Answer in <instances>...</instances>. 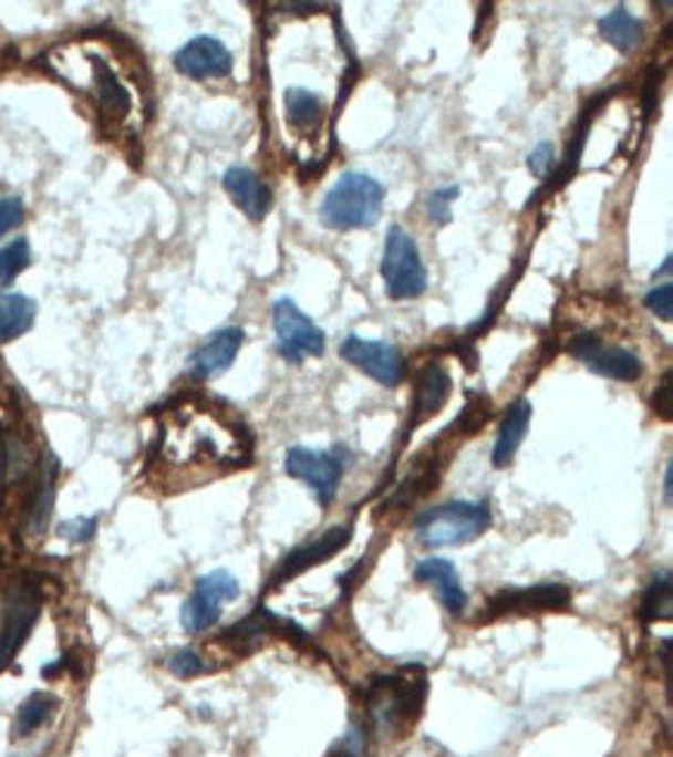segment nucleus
Here are the masks:
<instances>
[{"label":"nucleus","instance_id":"nucleus-1","mask_svg":"<svg viewBox=\"0 0 673 757\" xmlns=\"http://www.w3.org/2000/svg\"><path fill=\"white\" fill-rule=\"evenodd\" d=\"M385 206V187L373 174L348 172L342 174L320 203V224L327 230H370L376 227Z\"/></svg>","mask_w":673,"mask_h":757},{"label":"nucleus","instance_id":"nucleus-2","mask_svg":"<svg viewBox=\"0 0 673 757\" xmlns=\"http://www.w3.org/2000/svg\"><path fill=\"white\" fill-rule=\"evenodd\" d=\"M425 677H410V674H389L376 677L366 686V714L373 720L379 736L397 733L413 724L425 705Z\"/></svg>","mask_w":673,"mask_h":757},{"label":"nucleus","instance_id":"nucleus-3","mask_svg":"<svg viewBox=\"0 0 673 757\" xmlns=\"http://www.w3.org/2000/svg\"><path fill=\"white\" fill-rule=\"evenodd\" d=\"M423 547H466L490 528V506L482 500H454V504L425 509L413 519Z\"/></svg>","mask_w":673,"mask_h":757},{"label":"nucleus","instance_id":"nucleus-4","mask_svg":"<svg viewBox=\"0 0 673 757\" xmlns=\"http://www.w3.org/2000/svg\"><path fill=\"white\" fill-rule=\"evenodd\" d=\"M379 273L385 280V292L394 301H413L428 289V273H425L423 255L416 239L410 237L404 227H392L385 237V252Z\"/></svg>","mask_w":673,"mask_h":757},{"label":"nucleus","instance_id":"nucleus-5","mask_svg":"<svg viewBox=\"0 0 673 757\" xmlns=\"http://www.w3.org/2000/svg\"><path fill=\"white\" fill-rule=\"evenodd\" d=\"M38 615H41V584L34 578H17L0 605V671L25 646Z\"/></svg>","mask_w":673,"mask_h":757},{"label":"nucleus","instance_id":"nucleus-6","mask_svg":"<svg viewBox=\"0 0 673 757\" xmlns=\"http://www.w3.org/2000/svg\"><path fill=\"white\" fill-rule=\"evenodd\" d=\"M345 450H311V447H292L286 454L282 469L298 481H304L317 494L320 506H329L339 497L342 478H345Z\"/></svg>","mask_w":673,"mask_h":757},{"label":"nucleus","instance_id":"nucleus-7","mask_svg":"<svg viewBox=\"0 0 673 757\" xmlns=\"http://www.w3.org/2000/svg\"><path fill=\"white\" fill-rule=\"evenodd\" d=\"M273 332H277V351L282 361L301 363L304 357H323L327 351V332L292 299H280L273 304Z\"/></svg>","mask_w":673,"mask_h":757},{"label":"nucleus","instance_id":"nucleus-8","mask_svg":"<svg viewBox=\"0 0 673 757\" xmlns=\"http://www.w3.org/2000/svg\"><path fill=\"white\" fill-rule=\"evenodd\" d=\"M236 597H239V581H236L230 571L218 568V571L203 574V578L196 581V587H193L189 600L184 602V609H180V624H184V631H211L220 621V612H224L220 605H224V602H234Z\"/></svg>","mask_w":673,"mask_h":757},{"label":"nucleus","instance_id":"nucleus-9","mask_svg":"<svg viewBox=\"0 0 673 757\" xmlns=\"http://www.w3.org/2000/svg\"><path fill=\"white\" fill-rule=\"evenodd\" d=\"M342 357L385 388H394L407 378V361H404L401 348L392 345V342H373V339H361V335H348L342 342Z\"/></svg>","mask_w":673,"mask_h":757},{"label":"nucleus","instance_id":"nucleus-10","mask_svg":"<svg viewBox=\"0 0 673 757\" xmlns=\"http://www.w3.org/2000/svg\"><path fill=\"white\" fill-rule=\"evenodd\" d=\"M568 354L583 361L593 373L602 378H614V382H636L642 376L640 354L627 351V348L605 345L593 332H580L568 342Z\"/></svg>","mask_w":673,"mask_h":757},{"label":"nucleus","instance_id":"nucleus-11","mask_svg":"<svg viewBox=\"0 0 673 757\" xmlns=\"http://www.w3.org/2000/svg\"><path fill=\"white\" fill-rule=\"evenodd\" d=\"M174 65L180 75L193 81L227 79L234 72V53L211 34H199L174 53Z\"/></svg>","mask_w":673,"mask_h":757},{"label":"nucleus","instance_id":"nucleus-12","mask_svg":"<svg viewBox=\"0 0 673 757\" xmlns=\"http://www.w3.org/2000/svg\"><path fill=\"white\" fill-rule=\"evenodd\" d=\"M351 543V525H342V528H329L327 535H320L311 543L298 547L289 556H282V562L277 566V571L270 574V587H282L286 581H292L298 574H304L308 568L323 566L327 559H332L335 552H342Z\"/></svg>","mask_w":673,"mask_h":757},{"label":"nucleus","instance_id":"nucleus-13","mask_svg":"<svg viewBox=\"0 0 673 757\" xmlns=\"http://www.w3.org/2000/svg\"><path fill=\"white\" fill-rule=\"evenodd\" d=\"M571 605V590L565 584H534L521 590H503L490 600V618L531 615V612H565Z\"/></svg>","mask_w":673,"mask_h":757},{"label":"nucleus","instance_id":"nucleus-14","mask_svg":"<svg viewBox=\"0 0 673 757\" xmlns=\"http://www.w3.org/2000/svg\"><path fill=\"white\" fill-rule=\"evenodd\" d=\"M224 189H227V196L234 199V206L239 208L249 221H265L267 211L273 206V193H270V187H267L265 180L251 172V168H242V165L224 172Z\"/></svg>","mask_w":673,"mask_h":757},{"label":"nucleus","instance_id":"nucleus-15","mask_svg":"<svg viewBox=\"0 0 673 757\" xmlns=\"http://www.w3.org/2000/svg\"><path fill=\"white\" fill-rule=\"evenodd\" d=\"M413 578L420 584H428L435 593H438L441 605L451 612V615H463L466 605H469V597L463 590V581H459V571H456L454 562L447 559H425L416 566Z\"/></svg>","mask_w":673,"mask_h":757},{"label":"nucleus","instance_id":"nucleus-16","mask_svg":"<svg viewBox=\"0 0 673 757\" xmlns=\"http://www.w3.org/2000/svg\"><path fill=\"white\" fill-rule=\"evenodd\" d=\"M242 342H246V332L239 330V326H227V330L215 332V335L193 354V378H215L220 376L224 370H230V363L236 361Z\"/></svg>","mask_w":673,"mask_h":757},{"label":"nucleus","instance_id":"nucleus-17","mask_svg":"<svg viewBox=\"0 0 673 757\" xmlns=\"http://www.w3.org/2000/svg\"><path fill=\"white\" fill-rule=\"evenodd\" d=\"M451 397V376L441 363H428L423 373L416 376L413 385V419H410V432L423 426L425 419H432L435 413L447 404Z\"/></svg>","mask_w":673,"mask_h":757},{"label":"nucleus","instance_id":"nucleus-18","mask_svg":"<svg viewBox=\"0 0 673 757\" xmlns=\"http://www.w3.org/2000/svg\"><path fill=\"white\" fill-rule=\"evenodd\" d=\"M531 413H534L531 404L521 397V401H516V404L506 411V416L500 419V428H497V444H494V466H497V469H506V466L512 463V457L518 454V447H521L525 435H528Z\"/></svg>","mask_w":673,"mask_h":757},{"label":"nucleus","instance_id":"nucleus-19","mask_svg":"<svg viewBox=\"0 0 673 757\" xmlns=\"http://www.w3.org/2000/svg\"><path fill=\"white\" fill-rule=\"evenodd\" d=\"M38 304L19 292H0V345L17 342L19 335L32 330Z\"/></svg>","mask_w":673,"mask_h":757},{"label":"nucleus","instance_id":"nucleus-20","mask_svg":"<svg viewBox=\"0 0 673 757\" xmlns=\"http://www.w3.org/2000/svg\"><path fill=\"white\" fill-rule=\"evenodd\" d=\"M596 29H599L602 41H609L611 48L621 50V53H633L642 44V38H645L642 22L633 13H627V7H614L609 17L599 19Z\"/></svg>","mask_w":673,"mask_h":757},{"label":"nucleus","instance_id":"nucleus-21","mask_svg":"<svg viewBox=\"0 0 673 757\" xmlns=\"http://www.w3.org/2000/svg\"><path fill=\"white\" fill-rule=\"evenodd\" d=\"M94 87H96V100H100V110L106 115H115L122 118L131 112V91L125 87V81L118 79L112 72V65L106 60L94 56Z\"/></svg>","mask_w":673,"mask_h":757},{"label":"nucleus","instance_id":"nucleus-22","mask_svg":"<svg viewBox=\"0 0 673 757\" xmlns=\"http://www.w3.org/2000/svg\"><path fill=\"white\" fill-rule=\"evenodd\" d=\"M286 628H289V621L270 615L265 605H258L249 618H242L239 624H234L230 631L224 633V640H227V643H234V646H242V652H249V649H255L258 643H261V636L286 631Z\"/></svg>","mask_w":673,"mask_h":757},{"label":"nucleus","instance_id":"nucleus-23","mask_svg":"<svg viewBox=\"0 0 673 757\" xmlns=\"http://www.w3.org/2000/svg\"><path fill=\"white\" fill-rule=\"evenodd\" d=\"M56 473H60V463H56L53 454H48L44 469L38 475V490H34L32 509H29V531L32 535H44V528H48L50 512H53V497H56Z\"/></svg>","mask_w":673,"mask_h":757},{"label":"nucleus","instance_id":"nucleus-24","mask_svg":"<svg viewBox=\"0 0 673 757\" xmlns=\"http://www.w3.org/2000/svg\"><path fill=\"white\" fill-rule=\"evenodd\" d=\"M282 106H286V122L296 131H313L323 122V100L311 94L308 87H289L282 94Z\"/></svg>","mask_w":673,"mask_h":757},{"label":"nucleus","instance_id":"nucleus-25","mask_svg":"<svg viewBox=\"0 0 673 757\" xmlns=\"http://www.w3.org/2000/svg\"><path fill=\"white\" fill-rule=\"evenodd\" d=\"M56 708H60V698H56V695L32 693L22 705H19L17 720H13V736H17V739L32 736L34 729H41V726L48 724L50 717L56 714Z\"/></svg>","mask_w":673,"mask_h":757},{"label":"nucleus","instance_id":"nucleus-26","mask_svg":"<svg viewBox=\"0 0 673 757\" xmlns=\"http://www.w3.org/2000/svg\"><path fill=\"white\" fill-rule=\"evenodd\" d=\"M673 600H671V571H661L655 574L645 593H642L640 602V618L642 624H655V621H667L671 618Z\"/></svg>","mask_w":673,"mask_h":757},{"label":"nucleus","instance_id":"nucleus-27","mask_svg":"<svg viewBox=\"0 0 673 757\" xmlns=\"http://www.w3.org/2000/svg\"><path fill=\"white\" fill-rule=\"evenodd\" d=\"M32 265V246H29V239H13V242H7L3 249H0V292L7 289V286H13V280H17L22 270Z\"/></svg>","mask_w":673,"mask_h":757},{"label":"nucleus","instance_id":"nucleus-28","mask_svg":"<svg viewBox=\"0 0 673 757\" xmlns=\"http://www.w3.org/2000/svg\"><path fill=\"white\" fill-rule=\"evenodd\" d=\"M165 667L172 671L174 677H180V680L199 677V674H205V671H211L208 662H205L196 649H177V652H172V655L165 659Z\"/></svg>","mask_w":673,"mask_h":757},{"label":"nucleus","instance_id":"nucleus-29","mask_svg":"<svg viewBox=\"0 0 673 757\" xmlns=\"http://www.w3.org/2000/svg\"><path fill=\"white\" fill-rule=\"evenodd\" d=\"M3 466H7V481H22L25 475L32 473V457L29 447L17 442L13 435H7V447H3Z\"/></svg>","mask_w":673,"mask_h":757},{"label":"nucleus","instance_id":"nucleus-30","mask_svg":"<svg viewBox=\"0 0 673 757\" xmlns=\"http://www.w3.org/2000/svg\"><path fill=\"white\" fill-rule=\"evenodd\" d=\"M454 199H459V187H444V189H435L432 196H428V218H432V224H438V227H444V224H451V206H454Z\"/></svg>","mask_w":673,"mask_h":757},{"label":"nucleus","instance_id":"nucleus-31","mask_svg":"<svg viewBox=\"0 0 673 757\" xmlns=\"http://www.w3.org/2000/svg\"><path fill=\"white\" fill-rule=\"evenodd\" d=\"M645 308L661 320L673 317V283H658L645 292Z\"/></svg>","mask_w":673,"mask_h":757},{"label":"nucleus","instance_id":"nucleus-32","mask_svg":"<svg viewBox=\"0 0 673 757\" xmlns=\"http://www.w3.org/2000/svg\"><path fill=\"white\" fill-rule=\"evenodd\" d=\"M22 221H25L22 199L19 196H0V237H7L10 230H17Z\"/></svg>","mask_w":673,"mask_h":757},{"label":"nucleus","instance_id":"nucleus-33","mask_svg":"<svg viewBox=\"0 0 673 757\" xmlns=\"http://www.w3.org/2000/svg\"><path fill=\"white\" fill-rule=\"evenodd\" d=\"M96 535V519L91 516H81V519H69L60 525V537L63 540H69V543H87L91 537Z\"/></svg>","mask_w":673,"mask_h":757},{"label":"nucleus","instance_id":"nucleus-34","mask_svg":"<svg viewBox=\"0 0 673 757\" xmlns=\"http://www.w3.org/2000/svg\"><path fill=\"white\" fill-rule=\"evenodd\" d=\"M552 165H556V149H552V143H537L531 149V156H528V172L543 180V177L552 172Z\"/></svg>","mask_w":673,"mask_h":757},{"label":"nucleus","instance_id":"nucleus-35","mask_svg":"<svg viewBox=\"0 0 673 757\" xmlns=\"http://www.w3.org/2000/svg\"><path fill=\"white\" fill-rule=\"evenodd\" d=\"M652 407H655V413L661 416V419H673V385H671V373L661 378V385H658L655 397H652Z\"/></svg>","mask_w":673,"mask_h":757},{"label":"nucleus","instance_id":"nucleus-36","mask_svg":"<svg viewBox=\"0 0 673 757\" xmlns=\"http://www.w3.org/2000/svg\"><path fill=\"white\" fill-rule=\"evenodd\" d=\"M671 463H667V466H664V500H667V504H671Z\"/></svg>","mask_w":673,"mask_h":757},{"label":"nucleus","instance_id":"nucleus-37","mask_svg":"<svg viewBox=\"0 0 673 757\" xmlns=\"http://www.w3.org/2000/svg\"><path fill=\"white\" fill-rule=\"evenodd\" d=\"M332 757H358V751H354V748H335Z\"/></svg>","mask_w":673,"mask_h":757},{"label":"nucleus","instance_id":"nucleus-38","mask_svg":"<svg viewBox=\"0 0 673 757\" xmlns=\"http://www.w3.org/2000/svg\"><path fill=\"white\" fill-rule=\"evenodd\" d=\"M658 273H661V277H664V273H671V258H664V265H661V270H658Z\"/></svg>","mask_w":673,"mask_h":757}]
</instances>
